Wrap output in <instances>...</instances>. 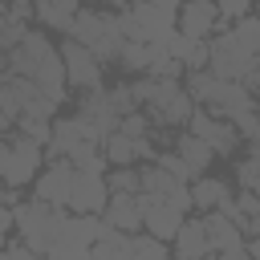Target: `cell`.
Listing matches in <instances>:
<instances>
[{"instance_id":"cell-1","label":"cell","mask_w":260,"mask_h":260,"mask_svg":"<svg viewBox=\"0 0 260 260\" xmlns=\"http://www.w3.org/2000/svg\"><path fill=\"white\" fill-rule=\"evenodd\" d=\"M65 37L77 41V45H85L102 65H106V61H118V53H122V45H126L114 8H106V12H98V8H81V12L73 16V24H69Z\"/></svg>"},{"instance_id":"cell-2","label":"cell","mask_w":260,"mask_h":260,"mask_svg":"<svg viewBox=\"0 0 260 260\" xmlns=\"http://www.w3.org/2000/svg\"><path fill=\"white\" fill-rule=\"evenodd\" d=\"M61 219H65V207H53L41 199H20L12 207V228L20 232V244L32 252H53Z\"/></svg>"},{"instance_id":"cell-3","label":"cell","mask_w":260,"mask_h":260,"mask_svg":"<svg viewBox=\"0 0 260 260\" xmlns=\"http://www.w3.org/2000/svg\"><path fill=\"white\" fill-rule=\"evenodd\" d=\"M175 12L179 8H162V4H150V0H130V8L118 12V24H122V37L126 41H142V45H167L171 32H175Z\"/></svg>"},{"instance_id":"cell-4","label":"cell","mask_w":260,"mask_h":260,"mask_svg":"<svg viewBox=\"0 0 260 260\" xmlns=\"http://www.w3.org/2000/svg\"><path fill=\"white\" fill-rule=\"evenodd\" d=\"M252 65H256V57L244 49V41L236 37V28L228 20H219L215 32L207 37V69L215 77H223V81H244L252 73Z\"/></svg>"},{"instance_id":"cell-5","label":"cell","mask_w":260,"mask_h":260,"mask_svg":"<svg viewBox=\"0 0 260 260\" xmlns=\"http://www.w3.org/2000/svg\"><path fill=\"white\" fill-rule=\"evenodd\" d=\"M61 65H65V85H73L77 93H89V89H102V61L85 49V45H77V41H61Z\"/></svg>"},{"instance_id":"cell-6","label":"cell","mask_w":260,"mask_h":260,"mask_svg":"<svg viewBox=\"0 0 260 260\" xmlns=\"http://www.w3.org/2000/svg\"><path fill=\"white\" fill-rule=\"evenodd\" d=\"M256 102H260V98H256L244 81H223V77H211V89H207L203 110H207V114H215V118H223V122H232L236 114L256 110Z\"/></svg>"},{"instance_id":"cell-7","label":"cell","mask_w":260,"mask_h":260,"mask_svg":"<svg viewBox=\"0 0 260 260\" xmlns=\"http://www.w3.org/2000/svg\"><path fill=\"white\" fill-rule=\"evenodd\" d=\"M106 199H110L106 175L102 171H77L73 167V183H69V203L65 207L77 211V215H102Z\"/></svg>"},{"instance_id":"cell-8","label":"cell","mask_w":260,"mask_h":260,"mask_svg":"<svg viewBox=\"0 0 260 260\" xmlns=\"http://www.w3.org/2000/svg\"><path fill=\"white\" fill-rule=\"evenodd\" d=\"M41 162H45V146H37L32 138H24V134H16L12 130V150H8V171H4V187H24V183H32V175L41 171Z\"/></svg>"},{"instance_id":"cell-9","label":"cell","mask_w":260,"mask_h":260,"mask_svg":"<svg viewBox=\"0 0 260 260\" xmlns=\"http://www.w3.org/2000/svg\"><path fill=\"white\" fill-rule=\"evenodd\" d=\"M187 130H191L195 138H203L215 154H236V146H240L236 126H232V122H223V118H215V114H207L203 106H195V110H191Z\"/></svg>"},{"instance_id":"cell-10","label":"cell","mask_w":260,"mask_h":260,"mask_svg":"<svg viewBox=\"0 0 260 260\" xmlns=\"http://www.w3.org/2000/svg\"><path fill=\"white\" fill-rule=\"evenodd\" d=\"M81 142H102V130L93 122H85L81 114H69L61 122H53V138H49L45 154L49 158H69V150L81 146Z\"/></svg>"},{"instance_id":"cell-11","label":"cell","mask_w":260,"mask_h":260,"mask_svg":"<svg viewBox=\"0 0 260 260\" xmlns=\"http://www.w3.org/2000/svg\"><path fill=\"white\" fill-rule=\"evenodd\" d=\"M215 24H219L215 0H183L179 12H175V28L187 32V37H199V41H207L215 32Z\"/></svg>"},{"instance_id":"cell-12","label":"cell","mask_w":260,"mask_h":260,"mask_svg":"<svg viewBox=\"0 0 260 260\" xmlns=\"http://www.w3.org/2000/svg\"><path fill=\"white\" fill-rule=\"evenodd\" d=\"M69 183H73V162L53 158V167L37 175V183H32V199L53 203V207H65V203H69Z\"/></svg>"},{"instance_id":"cell-13","label":"cell","mask_w":260,"mask_h":260,"mask_svg":"<svg viewBox=\"0 0 260 260\" xmlns=\"http://www.w3.org/2000/svg\"><path fill=\"white\" fill-rule=\"evenodd\" d=\"M138 199H142V232H150L154 240H175V232H179V223L187 219L179 207H171V203H162V199H150V195H142L138 191Z\"/></svg>"},{"instance_id":"cell-14","label":"cell","mask_w":260,"mask_h":260,"mask_svg":"<svg viewBox=\"0 0 260 260\" xmlns=\"http://www.w3.org/2000/svg\"><path fill=\"white\" fill-rule=\"evenodd\" d=\"M102 219L110 223V228H118V232H142V199L138 195H114L110 191V199H106V207H102Z\"/></svg>"},{"instance_id":"cell-15","label":"cell","mask_w":260,"mask_h":260,"mask_svg":"<svg viewBox=\"0 0 260 260\" xmlns=\"http://www.w3.org/2000/svg\"><path fill=\"white\" fill-rule=\"evenodd\" d=\"M203 256H211V240H207L203 215H191L175 232V260H203Z\"/></svg>"},{"instance_id":"cell-16","label":"cell","mask_w":260,"mask_h":260,"mask_svg":"<svg viewBox=\"0 0 260 260\" xmlns=\"http://www.w3.org/2000/svg\"><path fill=\"white\" fill-rule=\"evenodd\" d=\"M77 114H81L85 122H93V126L102 130V138L118 130V114H114V106L106 102V89H89V93H81Z\"/></svg>"},{"instance_id":"cell-17","label":"cell","mask_w":260,"mask_h":260,"mask_svg":"<svg viewBox=\"0 0 260 260\" xmlns=\"http://www.w3.org/2000/svg\"><path fill=\"white\" fill-rule=\"evenodd\" d=\"M85 8V0H37V20L45 24V28H53V32H69V24H73V16Z\"/></svg>"},{"instance_id":"cell-18","label":"cell","mask_w":260,"mask_h":260,"mask_svg":"<svg viewBox=\"0 0 260 260\" xmlns=\"http://www.w3.org/2000/svg\"><path fill=\"white\" fill-rule=\"evenodd\" d=\"M167 53L183 65V69H207V41H199V37H187V32H171V41H167Z\"/></svg>"},{"instance_id":"cell-19","label":"cell","mask_w":260,"mask_h":260,"mask_svg":"<svg viewBox=\"0 0 260 260\" xmlns=\"http://www.w3.org/2000/svg\"><path fill=\"white\" fill-rule=\"evenodd\" d=\"M175 154H179V158H183V162H187L195 175H203V171H207V167L219 158V154H215V150H211L203 138H195L191 130H179V134H175Z\"/></svg>"},{"instance_id":"cell-20","label":"cell","mask_w":260,"mask_h":260,"mask_svg":"<svg viewBox=\"0 0 260 260\" xmlns=\"http://www.w3.org/2000/svg\"><path fill=\"white\" fill-rule=\"evenodd\" d=\"M228 199H232V191H228L223 179H211V175H195L191 179V203L199 211H219Z\"/></svg>"},{"instance_id":"cell-21","label":"cell","mask_w":260,"mask_h":260,"mask_svg":"<svg viewBox=\"0 0 260 260\" xmlns=\"http://www.w3.org/2000/svg\"><path fill=\"white\" fill-rule=\"evenodd\" d=\"M203 228H207V240H211V256L223 252V248L244 244V232H240L223 211H203Z\"/></svg>"},{"instance_id":"cell-22","label":"cell","mask_w":260,"mask_h":260,"mask_svg":"<svg viewBox=\"0 0 260 260\" xmlns=\"http://www.w3.org/2000/svg\"><path fill=\"white\" fill-rule=\"evenodd\" d=\"M191 110H195L191 93H187V89H179L171 102H162L158 110H146V114H150V122H154V126H187Z\"/></svg>"},{"instance_id":"cell-23","label":"cell","mask_w":260,"mask_h":260,"mask_svg":"<svg viewBox=\"0 0 260 260\" xmlns=\"http://www.w3.org/2000/svg\"><path fill=\"white\" fill-rule=\"evenodd\" d=\"M102 154H106V162H114V167H130V162H138V154H134V138H126L122 130H114V134L102 138Z\"/></svg>"},{"instance_id":"cell-24","label":"cell","mask_w":260,"mask_h":260,"mask_svg":"<svg viewBox=\"0 0 260 260\" xmlns=\"http://www.w3.org/2000/svg\"><path fill=\"white\" fill-rule=\"evenodd\" d=\"M130 260H171V252H167V244L154 240L150 232H134V236H130Z\"/></svg>"},{"instance_id":"cell-25","label":"cell","mask_w":260,"mask_h":260,"mask_svg":"<svg viewBox=\"0 0 260 260\" xmlns=\"http://www.w3.org/2000/svg\"><path fill=\"white\" fill-rule=\"evenodd\" d=\"M146 61H150V49H146L142 41H126L122 53H118V65H122L126 73H134V77L146 73Z\"/></svg>"},{"instance_id":"cell-26","label":"cell","mask_w":260,"mask_h":260,"mask_svg":"<svg viewBox=\"0 0 260 260\" xmlns=\"http://www.w3.org/2000/svg\"><path fill=\"white\" fill-rule=\"evenodd\" d=\"M106 187H110L114 195H138V191H142V179H138L134 167H118V171L106 179Z\"/></svg>"},{"instance_id":"cell-27","label":"cell","mask_w":260,"mask_h":260,"mask_svg":"<svg viewBox=\"0 0 260 260\" xmlns=\"http://www.w3.org/2000/svg\"><path fill=\"white\" fill-rule=\"evenodd\" d=\"M232 28H236V37L244 41V49L260 61V16H244V20H236Z\"/></svg>"},{"instance_id":"cell-28","label":"cell","mask_w":260,"mask_h":260,"mask_svg":"<svg viewBox=\"0 0 260 260\" xmlns=\"http://www.w3.org/2000/svg\"><path fill=\"white\" fill-rule=\"evenodd\" d=\"M150 162H158V167H162L167 175H175L179 183H191V179H195V171H191V167H187V162H183V158H179L175 150H158V154H154Z\"/></svg>"},{"instance_id":"cell-29","label":"cell","mask_w":260,"mask_h":260,"mask_svg":"<svg viewBox=\"0 0 260 260\" xmlns=\"http://www.w3.org/2000/svg\"><path fill=\"white\" fill-rule=\"evenodd\" d=\"M106 102L114 106V114H118V118H122V114H134V110H142L130 85H114V89H106Z\"/></svg>"},{"instance_id":"cell-30","label":"cell","mask_w":260,"mask_h":260,"mask_svg":"<svg viewBox=\"0 0 260 260\" xmlns=\"http://www.w3.org/2000/svg\"><path fill=\"white\" fill-rule=\"evenodd\" d=\"M12 130H16V134H24V138H32L37 146H49V138H53V122H45V118H28V122H16Z\"/></svg>"},{"instance_id":"cell-31","label":"cell","mask_w":260,"mask_h":260,"mask_svg":"<svg viewBox=\"0 0 260 260\" xmlns=\"http://www.w3.org/2000/svg\"><path fill=\"white\" fill-rule=\"evenodd\" d=\"M252 4L256 0H215L219 20H244V16H252Z\"/></svg>"},{"instance_id":"cell-32","label":"cell","mask_w":260,"mask_h":260,"mask_svg":"<svg viewBox=\"0 0 260 260\" xmlns=\"http://www.w3.org/2000/svg\"><path fill=\"white\" fill-rule=\"evenodd\" d=\"M236 183H240L244 191H252V187L260 183V162H256L252 154H248V158H244V162L236 167Z\"/></svg>"},{"instance_id":"cell-33","label":"cell","mask_w":260,"mask_h":260,"mask_svg":"<svg viewBox=\"0 0 260 260\" xmlns=\"http://www.w3.org/2000/svg\"><path fill=\"white\" fill-rule=\"evenodd\" d=\"M4 4H8V16H12V20H24V24H28V20H32V12H37V4H32V0H4Z\"/></svg>"},{"instance_id":"cell-34","label":"cell","mask_w":260,"mask_h":260,"mask_svg":"<svg viewBox=\"0 0 260 260\" xmlns=\"http://www.w3.org/2000/svg\"><path fill=\"white\" fill-rule=\"evenodd\" d=\"M215 260H252V256H248V248H244V244H236V248H223V252H215Z\"/></svg>"},{"instance_id":"cell-35","label":"cell","mask_w":260,"mask_h":260,"mask_svg":"<svg viewBox=\"0 0 260 260\" xmlns=\"http://www.w3.org/2000/svg\"><path fill=\"white\" fill-rule=\"evenodd\" d=\"M8 228H12V207L0 199V244H4V232H8Z\"/></svg>"},{"instance_id":"cell-36","label":"cell","mask_w":260,"mask_h":260,"mask_svg":"<svg viewBox=\"0 0 260 260\" xmlns=\"http://www.w3.org/2000/svg\"><path fill=\"white\" fill-rule=\"evenodd\" d=\"M244 85H248V89H252V93H260V61H256V65H252V73H248V77H244Z\"/></svg>"},{"instance_id":"cell-37","label":"cell","mask_w":260,"mask_h":260,"mask_svg":"<svg viewBox=\"0 0 260 260\" xmlns=\"http://www.w3.org/2000/svg\"><path fill=\"white\" fill-rule=\"evenodd\" d=\"M244 248H248V256H252V260H260V236H248V240H244Z\"/></svg>"},{"instance_id":"cell-38","label":"cell","mask_w":260,"mask_h":260,"mask_svg":"<svg viewBox=\"0 0 260 260\" xmlns=\"http://www.w3.org/2000/svg\"><path fill=\"white\" fill-rule=\"evenodd\" d=\"M8 150H12V142L0 138V179H4V171H8Z\"/></svg>"},{"instance_id":"cell-39","label":"cell","mask_w":260,"mask_h":260,"mask_svg":"<svg viewBox=\"0 0 260 260\" xmlns=\"http://www.w3.org/2000/svg\"><path fill=\"white\" fill-rule=\"evenodd\" d=\"M248 236H260V211L248 219V232H244V240H248Z\"/></svg>"},{"instance_id":"cell-40","label":"cell","mask_w":260,"mask_h":260,"mask_svg":"<svg viewBox=\"0 0 260 260\" xmlns=\"http://www.w3.org/2000/svg\"><path fill=\"white\" fill-rule=\"evenodd\" d=\"M150 4H162V8H179L183 0H150Z\"/></svg>"},{"instance_id":"cell-41","label":"cell","mask_w":260,"mask_h":260,"mask_svg":"<svg viewBox=\"0 0 260 260\" xmlns=\"http://www.w3.org/2000/svg\"><path fill=\"white\" fill-rule=\"evenodd\" d=\"M256 114H260V102H256Z\"/></svg>"},{"instance_id":"cell-42","label":"cell","mask_w":260,"mask_h":260,"mask_svg":"<svg viewBox=\"0 0 260 260\" xmlns=\"http://www.w3.org/2000/svg\"><path fill=\"white\" fill-rule=\"evenodd\" d=\"M256 4H260V0H256Z\"/></svg>"}]
</instances>
